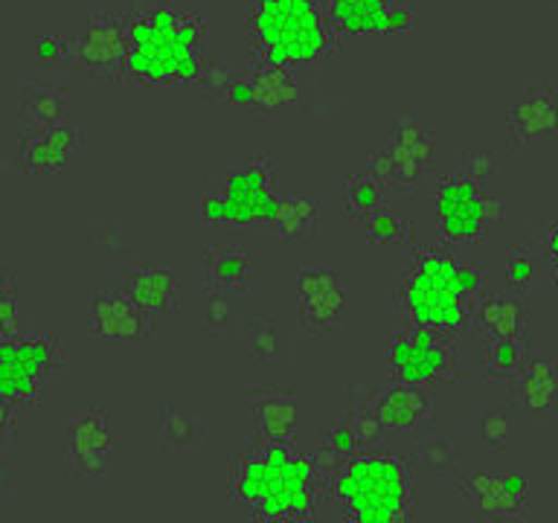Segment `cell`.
<instances>
[{"mask_svg": "<svg viewBox=\"0 0 558 523\" xmlns=\"http://www.w3.org/2000/svg\"><path fill=\"white\" fill-rule=\"evenodd\" d=\"M251 44L256 64L305 68L338 50L326 0H251Z\"/></svg>", "mask_w": 558, "mask_h": 523, "instance_id": "cell-4", "label": "cell"}, {"mask_svg": "<svg viewBox=\"0 0 558 523\" xmlns=\"http://www.w3.org/2000/svg\"><path fill=\"white\" fill-rule=\"evenodd\" d=\"M512 404L530 418H553L558 413V361L526 357L512 381Z\"/></svg>", "mask_w": 558, "mask_h": 523, "instance_id": "cell-20", "label": "cell"}, {"mask_svg": "<svg viewBox=\"0 0 558 523\" xmlns=\"http://www.w3.org/2000/svg\"><path fill=\"white\" fill-rule=\"evenodd\" d=\"M251 413L256 439L268 445H294L300 430V401L291 390L253 387Z\"/></svg>", "mask_w": 558, "mask_h": 523, "instance_id": "cell-18", "label": "cell"}, {"mask_svg": "<svg viewBox=\"0 0 558 523\" xmlns=\"http://www.w3.org/2000/svg\"><path fill=\"white\" fill-rule=\"evenodd\" d=\"M384 151L392 163V186H413L434 166L436 131L418 113L396 111Z\"/></svg>", "mask_w": 558, "mask_h": 523, "instance_id": "cell-14", "label": "cell"}, {"mask_svg": "<svg viewBox=\"0 0 558 523\" xmlns=\"http://www.w3.org/2000/svg\"><path fill=\"white\" fill-rule=\"evenodd\" d=\"M129 296L148 317H163V314L178 312V305H181V277L174 268L146 265V268L134 270Z\"/></svg>", "mask_w": 558, "mask_h": 523, "instance_id": "cell-22", "label": "cell"}, {"mask_svg": "<svg viewBox=\"0 0 558 523\" xmlns=\"http://www.w3.org/2000/svg\"><path fill=\"white\" fill-rule=\"evenodd\" d=\"M82 129L59 122L38 131H24L21 139V166L33 174H56L64 172L70 160L82 148Z\"/></svg>", "mask_w": 558, "mask_h": 523, "instance_id": "cell-17", "label": "cell"}, {"mask_svg": "<svg viewBox=\"0 0 558 523\" xmlns=\"http://www.w3.org/2000/svg\"><path fill=\"white\" fill-rule=\"evenodd\" d=\"M113 439L105 410H76L64 425V460L78 477H108L111 474Z\"/></svg>", "mask_w": 558, "mask_h": 523, "instance_id": "cell-12", "label": "cell"}, {"mask_svg": "<svg viewBox=\"0 0 558 523\" xmlns=\"http://www.w3.org/2000/svg\"><path fill=\"white\" fill-rule=\"evenodd\" d=\"M90 242L111 259H125V253L131 251L134 244V227L129 221H120V218H105V221H96L90 227Z\"/></svg>", "mask_w": 558, "mask_h": 523, "instance_id": "cell-32", "label": "cell"}, {"mask_svg": "<svg viewBox=\"0 0 558 523\" xmlns=\"http://www.w3.org/2000/svg\"><path fill=\"white\" fill-rule=\"evenodd\" d=\"M204 277L218 291H242L253 282L251 253L239 244H216L204 253Z\"/></svg>", "mask_w": 558, "mask_h": 523, "instance_id": "cell-25", "label": "cell"}, {"mask_svg": "<svg viewBox=\"0 0 558 523\" xmlns=\"http://www.w3.org/2000/svg\"><path fill=\"white\" fill-rule=\"evenodd\" d=\"M15 436V410L12 401L0 396V442H9Z\"/></svg>", "mask_w": 558, "mask_h": 523, "instance_id": "cell-41", "label": "cell"}, {"mask_svg": "<svg viewBox=\"0 0 558 523\" xmlns=\"http://www.w3.org/2000/svg\"><path fill=\"white\" fill-rule=\"evenodd\" d=\"M247 343H251V355L259 361H274L282 349V338H279L277 326L268 317H251L247 326Z\"/></svg>", "mask_w": 558, "mask_h": 523, "instance_id": "cell-36", "label": "cell"}, {"mask_svg": "<svg viewBox=\"0 0 558 523\" xmlns=\"http://www.w3.org/2000/svg\"><path fill=\"white\" fill-rule=\"evenodd\" d=\"M68 113V96L64 87L56 82H26L21 87V102H17V117H21V129L38 131L47 125H59Z\"/></svg>", "mask_w": 558, "mask_h": 523, "instance_id": "cell-24", "label": "cell"}, {"mask_svg": "<svg viewBox=\"0 0 558 523\" xmlns=\"http://www.w3.org/2000/svg\"><path fill=\"white\" fill-rule=\"evenodd\" d=\"M7 288H15V282H12L9 270H0V291H7Z\"/></svg>", "mask_w": 558, "mask_h": 523, "instance_id": "cell-43", "label": "cell"}, {"mask_svg": "<svg viewBox=\"0 0 558 523\" xmlns=\"http://www.w3.org/2000/svg\"><path fill=\"white\" fill-rule=\"evenodd\" d=\"M506 134L521 151H538L558 139V90L547 82L530 85L506 105Z\"/></svg>", "mask_w": 558, "mask_h": 523, "instance_id": "cell-11", "label": "cell"}, {"mask_svg": "<svg viewBox=\"0 0 558 523\" xmlns=\"http://www.w3.org/2000/svg\"><path fill=\"white\" fill-rule=\"evenodd\" d=\"M512 436V416L506 408H486L480 416V445L486 451H504Z\"/></svg>", "mask_w": 558, "mask_h": 523, "instance_id": "cell-35", "label": "cell"}, {"mask_svg": "<svg viewBox=\"0 0 558 523\" xmlns=\"http://www.w3.org/2000/svg\"><path fill=\"white\" fill-rule=\"evenodd\" d=\"M204 439V413L198 408L169 404L160 410L157 422V448L163 453L195 451Z\"/></svg>", "mask_w": 558, "mask_h": 523, "instance_id": "cell-26", "label": "cell"}, {"mask_svg": "<svg viewBox=\"0 0 558 523\" xmlns=\"http://www.w3.org/2000/svg\"><path fill=\"white\" fill-rule=\"evenodd\" d=\"M296 317L305 331L340 335L347 320V294L338 270L305 268L296 273Z\"/></svg>", "mask_w": 558, "mask_h": 523, "instance_id": "cell-13", "label": "cell"}, {"mask_svg": "<svg viewBox=\"0 0 558 523\" xmlns=\"http://www.w3.org/2000/svg\"><path fill=\"white\" fill-rule=\"evenodd\" d=\"M233 326V305L227 300V291L209 288L207 300H204V329L213 335H227Z\"/></svg>", "mask_w": 558, "mask_h": 523, "instance_id": "cell-37", "label": "cell"}, {"mask_svg": "<svg viewBox=\"0 0 558 523\" xmlns=\"http://www.w3.org/2000/svg\"><path fill=\"white\" fill-rule=\"evenodd\" d=\"M477 291L480 277L469 265H462L451 251L425 247L404 270L396 303L410 326L451 335L471 323Z\"/></svg>", "mask_w": 558, "mask_h": 523, "instance_id": "cell-3", "label": "cell"}, {"mask_svg": "<svg viewBox=\"0 0 558 523\" xmlns=\"http://www.w3.org/2000/svg\"><path fill=\"white\" fill-rule=\"evenodd\" d=\"M500 169H504V155H497L492 148H471L462 155V172L477 183L492 181Z\"/></svg>", "mask_w": 558, "mask_h": 523, "instance_id": "cell-38", "label": "cell"}, {"mask_svg": "<svg viewBox=\"0 0 558 523\" xmlns=\"http://www.w3.org/2000/svg\"><path fill=\"white\" fill-rule=\"evenodd\" d=\"M335 495L357 523H401L410 518L408 462L392 453L355 451L340 462Z\"/></svg>", "mask_w": 558, "mask_h": 523, "instance_id": "cell-5", "label": "cell"}, {"mask_svg": "<svg viewBox=\"0 0 558 523\" xmlns=\"http://www.w3.org/2000/svg\"><path fill=\"white\" fill-rule=\"evenodd\" d=\"M207 70L204 26L178 3H148L129 15V52L125 73L146 85H183L198 82Z\"/></svg>", "mask_w": 558, "mask_h": 523, "instance_id": "cell-1", "label": "cell"}, {"mask_svg": "<svg viewBox=\"0 0 558 523\" xmlns=\"http://www.w3.org/2000/svg\"><path fill=\"white\" fill-rule=\"evenodd\" d=\"M268 230L274 233L277 242H314L317 230H320V209H317V204L312 198H303V195L279 200L277 216L270 218Z\"/></svg>", "mask_w": 558, "mask_h": 523, "instance_id": "cell-28", "label": "cell"}, {"mask_svg": "<svg viewBox=\"0 0 558 523\" xmlns=\"http://www.w3.org/2000/svg\"><path fill=\"white\" fill-rule=\"evenodd\" d=\"M471 326L488 338H518L526 335V308L518 294H488L477 300Z\"/></svg>", "mask_w": 558, "mask_h": 523, "instance_id": "cell-23", "label": "cell"}, {"mask_svg": "<svg viewBox=\"0 0 558 523\" xmlns=\"http://www.w3.org/2000/svg\"><path fill=\"white\" fill-rule=\"evenodd\" d=\"M387 186L381 181H375L369 172L349 174L343 181V209H347L349 218L355 221H364L366 216H373L381 207H387Z\"/></svg>", "mask_w": 558, "mask_h": 523, "instance_id": "cell-29", "label": "cell"}, {"mask_svg": "<svg viewBox=\"0 0 558 523\" xmlns=\"http://www.w3.org/2000/svg\"><path fill=\"white\" fill-rule=\"evenodd\" d=\"M526 335L518 338H488L486 349H483V366L486 375L500 378V381H512L514 375L521 373V366L526 364Z\"/></svg>", "mask_w": 558, "mask_h": 523, "instance_id": "cell-30", "label": "cell"}, {"mask_svg": "<svg viewBox=\"0 0 558 523\" xmlns=\"http://www.w3.org/2000/svg\"><path fill=\"white\" fill-rule=\"evenodd\" d=\"M416 457L427 474H451L460 465V436L453 430H434L422 436Z\"/></svg>", "mask_w": 558, "mask_h": 523, "instance_id": "cell-31", "label": "cell"}, {"mask_svg": "<svg viewBox=\"0 0 558 523\" xmlns=\"http://www.w3.org/2000/svg\"><path fill=\"white\" fill-rule=\"evenodd\" d=\"M538 253L532 251V247H512V251L506 253L504 262V279L506 285L512 288V294H526L535 285V279H538V259H535Z\"/></svg>", "mask_w": 558, "mask_h": 523, "instance_id": "cell-34", "label": "cell"}, {"mask_svg": "<svg viewBox=\"0 0 558 523\" xmlns=\"http://www.w3.org/2000/svg\"><path fill=\"white\" fill-rule=\"evenodd\" d=\"M547 259L553 265V285L558 288V218H553L547 227Z\"/></svg>", "mask_w": 558, "mask_h": 523, "instance_id": "cell-42", "label": "cell"}, {"mask_svg": "<svg viewBox=\"0 0 558 523\" xmlns=\"http://www.w3.org/2000/svg\"><path fill=\"white\" fill-rule=\"evenodd\" d=\"M434 212L445 242L471 244L500 216V204L488 195L486 183H477L465 172H457L445 174L436 186Z\"/></svg>", "mask_w": 558, "mask_h": 523, "instance_id": "cell-7", "label": "cell"}, {"mask_svg": "<svg viewBox=\"0 0 558 523\" xmlns=\"http://www.w3.org/2000/svg\"><path fill=\"white\" fill-rule=\"evenodd\" d=\"M326 12L340 35L392 38L413 26L410 9L396 0H326Z\"/></svg>", "mask_w": 558, "mask_h": 523, "instance_id": "cell-15", "label": "cell"}, {"mask_svg": "<svg viewBox=\"0 0 558 523\" xmlns=\"http://www.w3.org/2000/svg\"><path fill=\"white\" fill-rule=\"evenodd\" d=\"M201 207H204V216L218 224L268 227L279 209L270 157L247 155L221 166L209 178Z\"/></svg>", "mask_w": 558, "mask_h": 523, "instance_id": "cell-6", "label": "cell"}, {"mask_svg": "<svg viewBox=\"0 0 558 523\" xmlns=\"http://www.w3.org/2000/svg\"><path fill=\"white\" fill-rule=\"evenodd\" d=\"M21 335V305H17V291L7 288L0 291V340L17 338Z\"/></svg>", "mask_w": 558, "mask_h": 523, "instance_id": "cell-39", "label": "cell"}, {"mask_svg": "<svg viewBox=\"0 0 558 523\" xmlns=\"http://www.w3.org/2000/svg\"><path fill=\"white\" fill-rule=\"evenodd\" d=\"M556 7H558V0H556Z\"/></svg>", "mask_w": 558, "mask_h": 523, "instance_id": "cell-44", "label": "cell"}, {"mask_svg": "<svg viewBox=\"0 0 558 523\" xmlns=\"http://www.w3.org/2000/svg\"><path fill=\"white\" fill-rule=\"evenodd\" d=\"M35 52H38V59L41 61L61 59V56H68L70 52V41L59 38V35H41L38 44H35Z\"/></svg>", "mask_w": 558, "mask_h": 523, "instance_id": "cell-40", "label": "cell"}, {"mask_svg": "<svg viewBox=\"0 0 558 523\" xmlns=\"http://www.w3.org/2000/svg\"><path fill=\"white\" fill-rule=\"evenodd\" d=\"M390 373L396 381L416 384H448L457 378V352L442 331L410 326L404 335L392 340Z\"/></svg>", "mask_w": 558, "mask_h": 523, "instance_id": "cell-9", "label": "cell"}, {"mask_svg": "<svg viewBox=\"0 0 558 523\" xmlns=\"http://www.w3.org/2000/svg\"><path fill=\"white\" fill-rule=\"evenodd\" d=\"M373 413L378 416L384 430H416L434 416V401L425 387L396 381L378 392Z\"/></svg>", "mask_w": 558, "mask_h": 523, "instance_id": "cell-21", "label": "cell"}, {"mask_svg": "<svg viewBox=\"0 0 558 523\" xmlns=\"http://www.w3.org/2000/svg\"><path fill=\"white\" fill-rule=\"evenodd\" d=\"M323 471L314 457H303L294 445L256 442L235 460L230 497L247 506L262 521H303L317 506Z\"/></svg>", "mask_w": 558, "mask_h": 523, "instance_id": "cell-2", "label": "cell"}, {"mask_svg": "<svg viewBox=\"0 0 558 523\" xmlns=\"http://www.w3.org/2000/svg\"><path fill=\"white\" fill-rule=\"evenodd\" d=\"M129 52V17L113 12H90L70 38V56L94 78H117L125 73Z\"/></svg>", "mask_w": 558, "mask_h": 523, "instance_id": "cell-10", "label": "cell"}, {"mask_svg": "<svg viewBox=\"0 0 558 523\" xmlns=\"http://www.w3.org/2000/svg\"><path fill=\"white\" fill-rule=\"evenodd\" d=\"M61 369L59 340L7 338L0 340V396L12 404H33L44 384Z\"/></svg>", "mask_w": 558, "mask_h": 523, "instance_id": "cell-8", "label": "cell"}, {"mask_svg": "<svg viewBox=\"0 0 558 523\" xmlns=\"http://www.w3.org/2000/svg\"><path fill=\"white\" fill-rule=\"evenodd\" d=\"M247 85H251V108L256 111H282L296 102V76L291 68L256 64Z\"/></svg>", "mask_w": 558, "mask_h": 523, "instance_id": "cell-27", "label": "cell"}, {"mask_svg": "<svg viewBox=\"0 0 558 523\" xmlns=\"http://www.w3.org/2000/svg\"><path fill=\"white\" fill-rule=\"evenodd\" d=\"M87 331L113 343H137L151 331V317L120 291H94L87 296Z\"/></svg>", "mask_w": 558, "mask_h": 523, "instance_id": "cell-16", "label": "cell"}, {"mask_svg": "<svg viewBox=\"0 0 558 523\" xmlns=\"http://www.w3.org/2000/svg\"><path fill=\"white\" fill-rule=\"evenodd\" d=\"M462 497L486 518H518L530 503V479L521 474H469L462 479Z\"/></svg>", "mask_w": 558, "mask_h": 523, "instance_id": "cell-19", "label": "cell"}, {"mask_svg": "<svg viewBox=\"0 0 558 523\" xmlns=\"http://www.w3.org/2000/svg\"><path fill=\"white\" fill-rule=\"evenodd\" d=\"M364 239L375 247H392V244H401L408 239V221L401 216H396L390 207H381L373 216H366L364 221Z\"/></svg>", "mask_w": 558, "mask_h": 523, "instance_id": "cell-33", "label": "cell"}]
</instances>
